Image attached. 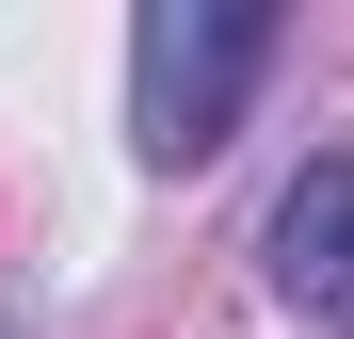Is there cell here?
<instances>
[{"label":"cell","instance_id":"6da1fadb","mask_svg":"<svg viewBox=\"0 0 354 339\" xmlns=\"http://www.w3.org/2000/svg\"><path fill=\"white\" fill-rule=\"evenodd\" d=\"M258 65H274V17L258 0H161V17L129 33V146L145 162H209L225 130H242Z\"/></svg>","mask_w":354,"mask_h":339},{"label":"cell","instance_id":"7a4b0ae2","mask_svg":"<svg viewBox=\"0 0 354 339\" xmlns=\"http://www.w3.org/2000/svg\"><path fill=\"white\" fill-rule=\"evenodd\" d=\"M258 259H274V307L290 323H354V146L338 162H306V178L274 194V226H258Z\"/></svg>","mask_w":354,"mask_h":339}]
</instances>
